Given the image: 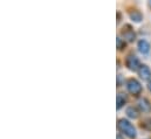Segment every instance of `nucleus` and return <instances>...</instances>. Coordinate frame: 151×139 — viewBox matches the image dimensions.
<instances>
[{"label": "nucleus", "mask_w": 151, "mask_h": 139, "mask_svg": "<svg viewBox=\"0 0 151 139\" xmlns=\"http://www.w3.org/2000/svg\"><path fill=\"white\" fill-rule=\"evenodd\" d=\"M125 64H127V67L130 70H138L139 67H141L139 60H138V57L135 56V55H129V56L127 57V60H125Z\"/></svg>", "instance_id": "3"}, {"label": "nucleus", "mask_w": 151, "mask_h": 139, "mask_svg": "<svg viewBox=\"0 0 151 139\" xmlns=\"http://www.w3.org/2000/svg\"><path fill=\"white\" fill-rule=\"evenodd\" d=\"M138 75L141 76V78H142V80H144V81H149V80L151 78L150 68H149L148 66H145V64L141 66V67H139V69H138Z\"/></svg>", "instance_id": "5"}, {"label": "nucleus", "mask_w": 151, "mask_h": 139, "mask_svg": "<svg viewBox=\"0 0 151 139\" xmlns=\"http://www.w3.org/2000/svg\"><path fill=\"white\" fill-rule=\"evenodd\" d=\"M127 116H128L129 118L136 119V118H138V111L136 110V107H134V106H129V107L127 109Z\"/></svg>", "instance_id": "9"}, {"label": "nucleus", "mask_w": 151, "mask_h": 139, "mask_svg": "<svg viewBox=\"0 0 151 139\" xmlns=\"http://www.w3.org/2000/svg\"><path fill=\"white\" fill-rule=\"evenodd\" d=\"M124 104H125V97H124V95L118 94L117 95V109H121Z\"/></svg>", "instance_id": "10"}, {"label": "nucleus", "mask_w": 151, "mask_h": 139, "mask_svg": "<svg viewBox=\"0 0 151 139\" xmlns=\"http://www.w3.org/2000/svg\"><path fill=\"white\" fill-rule=\"evenodd\" d=\"M138 107L141 109V111L143 112H150L151 111V104L147 98H141L138 101Z\"/></svg>", "instance_id": "7"}, {"label": "nucleus", "mask_w": 151, "mask_h": 139, "mask_svg": "<svg viewBox=\"0 0 151 139\" xmlns=\"http://www.w3.org/2000/svg\"><path fill=\"white\" fill-rule=\"evenodd\" d=\"M138 50H139V53H142V54H148L149 52H150V43L147 41V40H139L138 41Z\"/></svg>", "instance_id": "6"}, {"label": "nucleus", "mask_w": 151, "mask_h": 139, "mask_svg": "<svg viewBox=\"0 0 151 139\" xmlns=\"http://www.w3.org/2000/svg\"><path fill=\"white\" fill-rule=\"evenodd\" d=\"M149 6L151 7V1H149Z\"/></svg>", "instance_id": "14"}, {"label": "nucleus", "mask_w": 151, "mask_h": 139, "mask_svg": "<svg viewBox=\"0 0 151 139\" xmlns=\"http://www.w3.org/2000/svg\"><path fill=\"white\" fill-rule=\"evenodd\" d=\"M117 48L119 50H122L123 48H125V42L121 39V37H117Z\"/></svg>", "instance_id": "12"}, {"label": "nucleus", "mask_w": 151, "mask_h": 139, "mask_svg": "<svg viewBox=\"0 0 151 139\" xmlns=\"http://www.w3.org/2000/svg\"><path fill=\"white\" fill-rule=\"evenodd\" d=\"M148 87H149V90L151 91V82H149V85H148Z\"/></svg>", "instance_id": "13"}, {"label": "nucleus", "mask_w": 151, "mask_h": 139, "mask_svg": "<svg viewBox=\"0 0 151 139\" xmlns=\"http://www.w3.org/2000/svg\"><path fill=\"white\" fill-rule=\"evenodd\" d=\"M129 15H130V19H131L132 21H135V22H141L142 19H143L141 12H138V11H131V12L129 13Z\"/></svg>", "instance_id": "8"}, {"label": "nucleus", "mask_w": 151, "mask_h": 139, "mask_svg": "<svg viewBox=\"0 0 151 139\" xmlns=\"http://www.w3.org/2000/svg\"><path fill=\"white\" fill-rule=\"evenodd\" d=\"M142 128L148 131H151V119H145L144 122H142Z\"/></svg>", "instance_id": "11"}, {"label": "nucleus", "mask_w": 151, "mask_h": 139, "mask_svg": "<svg viewBox=\"0 0 151 139\" xmlns=\"http://www.w3.org/2000/svg\"><path fill=\"white\" fill-rule=\"evenodd\" d=\"M122 35H123V37H124L127 41H129V42L134 41L135 37H136V34H135L134 29H132L131 26H129V25H125V26H124V28H123V31H122Z\"/></svg>", "instance_id": "4"}, {"label": "nucleus", "mask_w": 151, "mask_h": 139, "mask_svg": "<svg viewBox=\"0 0 151 139\" xmlns=\"http://www.w3.org/2000/svg\"><path fill=\"white\" fill-rule=\"evenodd\" d=\"M117 126H118V129H119L127 137H129L130 139L136 138V129L134 128V125H132L129 120L122 118V119L118 120Z\"/></svg>", "instance_id": "1"}, {"label": "nucleus", "mask_w": 151, "mask_h": 139, "mask_svg": "<svg viewBox=\"0 0 151 139\" xmlns=\"http://www.w3.org/2000/svg\"><path fill=\"white\" fill-rule=\"evenodd\" d=\"M127 89H128V91H129L130 94L136 95V96L142 92V85H141V83H139L137 80H135V78L128 80V82H127Z\"/></svg>", "instance_id": "2"}]
</instances>
